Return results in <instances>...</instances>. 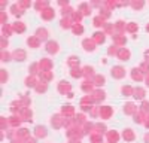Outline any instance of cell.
<instances>
[{
	"label": "cell",
	"mask_w": 149,
	"mask_h": 143,
	"mask_svg": "<svg viewBox=\"0 0 149 143\" xmlns=\"http://www.w3.org/2000/svg\"><path fill=\"white\" fill-rule=\"evenodd\" d=\"M112 76L116 77V79H121V77H124L125 76V70L122 69L121 66H116L112 69Z\"/></svg>",
	"instance_id": "6da1fadb"
},
{
	"label": "cell",
	"mask_w": 149,
	"mask_h": 143,
	"mask_svg": "<svg viewBox=\"0 0 149 143\" xmlns=\"http://www.w3.org/2000/svg\"><path fill=\"white\" fill-rule=\"evenodd\" d=\"M46 51H48L49 54H57V52H58V43L54 42V40L48 42V43H46Z\"/></svg>",
	"instance_id": "7a4b0ae2"
},
{
	"label": "cell",
	"mask_w": 149,
	"mask_h": 143,
	"mask_svg": "<svg viewBox=\"0 0 149 143\" xmlns=\"http://www.w3.org/2000/svg\"><path fill=\"white\" fill-rule=\"evenodd\" d=\"M82 45H83V48H85L87 51H94L95 49V42L93 40H89V39H85V40L82 42Z\"/></svg>",
	"instance_id": "3957f363"
},
{
	"label": "cell",
	"mask_w": 149,
	"mask_h": 143,
	"mask_svg": "<svg viewBox=\"0 0 149 143\" xmlns=\"http://www.w3.org/2000/svg\"><path fill=\"white\" fill-rule=\"evenodd\" d=\"M111 115H112V107L111 106L100 107V116H101V118H109Z\"/></svg>",
	"instance_id": "277c9868"
},
{
	"label": "cell",
	"mask_w": 149,
	"mask_h": 143,
	"mask_svg": "<svg viewBox=\"0 0 149 143\" xmlns=\"http://www.w3.org/2000/svg\"><path fill=\"white\" fill-rule=\"evenodd\" d=\"M51 122H52V127H55V128H60L63 124H66V121H64V119H61V116H60V115L54 116V118H52V121H51Z\"/></svg>",
	"instance_id": "5b68a950"
},
{
	"label": "cell",
	"mask_w": 149,
	"mask_h": 143,
	"mask_svg": "<svg viewBox=\"0 0 149 143\" xmlns=\"http://www.w3.org/2000/svg\"><path fill=\"white\" fill-rule=\"evenodd\" d=\"M12 55H14V58H15V60H18V61L25 60V51H23V49L14 51V52H12Z\"/></svg>",
	"instance_id": "8992f818"
},
{
	"label": "cell",
	"mask_w": 149,
	"mask_h": 143,
	"mask_svg": "<svg viewBox=\"0 0 149 143\" xmlns=\"http://www.w3.org/2000/svg\"><path fill=\"white\" fill-rule=\"evenodd\" d=\"M36 37L39 39V40H46V39H48V31H46V28H39L36 31Z\"/></svg>",
	"instance_id": "52a82bcc"
},
{
	"label": "cell",
	"mask_w": 149,
	"mask_h": 143,
	"mask_svg": "<svg viewBox=\"0 0 149 143\" xmlns=\"http://www.w3.org/2000/svg\"><path fill=\"white\" fill-rule=\"evenodd\" d=\"M143 72H142L140 69H133V73H131V76H133V79L134 81H143Z\"/></svg>",
	"instance_id": "ba28073f"
},
{
	"label": "cell",
	"mask_w": 149,
	"mask_h": 143,
	"mask_svg": "<svg viewBox=\"0 0 149 143\" xmlns=\"http://www.w3.org/2000/svg\"><path fill=\"white\" fill-rule=\"evenodd\" d=\"M118 57L121 58L122 61H127L128 58H130V51H128V49H119L118 51Z\"/></svg>",
	"instance_id": "9c48e42d"
},
{
	"label": "cell",
	"mask_w": 149,
	"mask_h": 143,
	"mask_svg": "<svg viewBox=\"0 0 149 143\" xmlns=\"http://www.w3.org/2000/svg\"><path fill=\"white\" fill-rule=\"evenodd\" d=\"M39 66L42 67V70H40V72H43L45 69H51V66H52V63H51V61L48 60V58H42V60H40V63H39Z\"/></svg>",
	"instance_id": "30bf717a"
},
{
	"label": "cell",
	"mask_w": 149,
	"mask_h": 143,
	"mask_svg": "<svg viewBox=\"0 0 149 143\" xmlns=\"http://www.w3.org/2000/svg\"><path fill=\"white\" fill-rule=\"evenodd\" d=\"M42 18H43V19H51V18H54V11L49 9V8H46L45 11H42Z\"/></svg>",
	"instance_id": "8fae6325"
},
{
	"label": "cell",
	"mask_w": 149,
	"mask_h": 143,
	"mask_svg": "<svg viewBox=\"0 0 149 143\" xmlns=\"http://www.w3.org/2000/svg\"><path fill=\"white\" fill-rule=\"evenodd\" d=\"M136 110H137V109L134 107L133 103H127L125 107H124V112H125V113H128V115H134V113H136Z\"/></svg>",
	"instance_id": "7c38bea8"
},
{
	"label": "cell",
	"mask_w": 149,
	"mask_h": 143,
	"mask_svg": "<svg viewBox=\"0 0 149 143\" xmlns=\"http://www.w3.org/2000/svg\"><path fill=\"white\" fill-rule=\"evenodd\" d=\"M58 89H60V93H66V91H70V83L61 81V82H60V87H58Z\"/></svg>",
	"instance_id": "4fadbf2b"
},
{
	"label": "cell",
	"mask_w": 149,
	"mask_h": 143,
	"mask_svg": "<svg viewBox=\"0 0 149 143\" xmlns=\"http://www.w3.org/2000/svg\"><path fill=\"white\" fill-rule=\"evenodd\" d=\"M133 95H134V99H143V97H145V89H142V88L134 89Z\"/></svg>",
	"instance_id": "5bb4252c"
},
{
	"label": "cell",
	"mask_w": 149,
	"mask_h": 143,
	"mask_svg": "<svg viewBox=\"0 0 149 143\" xmlns=\"http://www.w3.org/2000/svg\"><path fill=\"white\" fill-rule=\"evenodd\" d=\"M67 63H69V66H72V67L75 69V67L79 66V58L73 55V57H70V58H69V61H67Z\"/></svg>",
	"instance_id": "9a60e30c"
},
{
	"label": "cell",
	"mask_w": 149,
	"mask_h": 143,
	"mask_svg": "<svg viewBox=\"0 0 149 143\" xmlns=\"http://www.w3.org/2000/svg\"><path fill=\"white\" fill-rule=\"evenodd\" d=\"M36 136L37 137H45V136H46V128L45 127H36Z\"/></svg>",
	"instance_id": "2e32d148"
},
{
	"label": "cell",
	"mask_w": 149,
	"mask_h": 143,
	"mask_svg": "<svg viewBox=\"0 0 149 143\" xmlns=\"http://www.w3.org/2000/svg\"><path fill=\"white\" fill-rule=\"evenodd\" d=\"M34 88H36L37 93H45V91H46V88H48V85H46V82H39Z\"/></svg>",
	"instance_id": "e0dca14e"
},
{
	"label": "cell",
	"mask_w": 149,
	"mask_h": 143,
	"mask_svg": "<svg viewBox=\"0 0 149 143\" xmlns=\"http://www.w3.org/2000/svg\"><path fill=\"white\" fill-rule=\"evenodd\" d=\"M39 82H36V77L34 76H30V77H27V79H25V85L27 87H36Z\"/></svg>",
	"instance_id": "ac0fdd59"
},
{
	"label": "cell",
	"mask_w": 149,
	"mask_h": 143,
	"mask_svg": "<svg viewBox=\"0 0 149 143\" xmlns=\"http://www.w3.org/2000/svg\"><path fill=\"white\" fill-rule=\"evenodd\" d=\"M12 28H14L15 31H18V33H24L25 25H24L23 23H15V24H14V27H12Z\"/></svg>",
	"instance_id": "d6986e66"
},
{
	"label": "cell",
	"mask_w": 149,
	"mask_h": 143,
	"mask_svg": "<svg viewBox=\"0 0 149 143\" xmlns=\"http://www.w3.org/2000/svg\"><path fill=\"white\" fill-rule=\"evenodd\" d=\"M93 40L95 43H103V42H105V34H103V33H95L94 37H93Z\"/></svg>",
	"instance_id": "ffe728a7"
},
{
	"label": "cell",
	"mask_w": 149,
	"mask_h": 143,
	"mask_svg": "<svg viewBox=\"0 0 149 143\" xmlns=\"http://www.w3.org/2000/svg\"><path fill=\"white\" fill-rule=\"evenodd\" d=\"M124 139L128 140V142L134 140V133H133V130H125V131H124Z\"/></svg>",
	"instance_id": "44dd1931"
},
{
	"label": "cell",
	"mask_w": 149,
	"mask_h": 143,
	"mask_svg": "<svg viewBox=\"0 0 149 143\" xmlns=\"http://www.w3.org/2000/svg\"><path fill=\"white\" fill-rule=\"evenodd\" d=\"M94 83L97 87H100V85H103V83H105V77H103L101 75H95L94 76V81H93Z\"/></svg>",
	"instance_id": "7402d4cb"
},
{
	"label": "cell",
	"mask_w": 149,
	"mask_h": 143,
	"mask_svg": "<svg viewBox=\"0 0 149 143\" xmlns=\"http://www.w3.org/2000/svg\"><path fill=\"white\" fill-rule=\"evenodd\" d=\"M39 42H40V40H39L36 36H34V37H30L28 40H27V43L30 45V46H33V48H37V46H39Z\"/></svg>",
	"instance_id": "603a6c76"
},
{
	"label": "cell",
	"mask_w": 149,
	"mask_h": 143,
	"mask_svg": "<svg viewBox=\"0 0 149 143\" xmlns=\"http://www.w3.org/2000/svg\"><path fill=\"white\" fill-rule=\"evenodd\" d=\"M107 137H109V140H111V142L116 143V142H118V139H119V136H118V133H116V131H111L107 134Z\"/></svg>",
	"instance_id": "cb8c5ba5"
},
{
	"label": "cell",
	"mask_w": 149,
	"mask_h": 143,
	"mask_svg": "<svg viewBox=\"0 0 149 143\" xmlns=\"http://www.w3.org/2000/svg\"><path fill=\"white\" fill-rule=\"evenodd\" d=\"M63 113L64 115H73L75 113V109L72 106H66V107H63Z\"/></svg>",
	"instance_id": "d4e9b609"
},
{
	"label": "cell",
	"mask_w": 149,
	"mask_h": 143,
	"mask_svg": "<svg viewBox=\"0 0 149 143\" xmlns=\"http://www.w3.org/2000/svg\"><path fill=\"white\" fill-rule=\"evenodd\" d=\"M79 11L82 12L83 15H88V14H89V11H91V9H88V5H87V3H83V5H81Z\"/></svg>",
	"instance_id": "484cf974"
},
{
	"label": "cell",
	"mask_w": 149,
	"mask_h": 143,
	"mask_svg": "<svg viewBox=\"0 0 149 143\" xmlns=\"http://www.w3.org/2000/svg\"><path fill=\"white\" fill-rule=\"evenodd\" d=\"M137 28H139V25L136 24V23H130V24H128L127 27H125V30H128V31H136Z\"/></svg>",
	"instance_id": "4316f807"
},
{
	"label": "cell",
	"mask_w": 149,
	"mask_h": 143,
	"mask_svg": "<svg viewBox=\"0 0 149 143\" xmlns=\"http://www.w3.org/2000/svg\"><path fill=\"white\" fill-rule=\"evenodd\" d=\"M94 25H95V27H100V25H105V24H103V17H97V18H94Z\"/></svg>",
	"instance_id": "83f0119b"
},
{
	"label": "cell",
	"mask_w": 149,
	"mask_h": 143,
	"mask_svg": "<svg viewBox=\"0 0 149 143\" xmlns=\"http://www.w3.org/2000/svg\"><path fill=\"white\" fill-rule=\"evenodd\" d=\"M93 72H94L93 67H88V66H87V67H83V75H85V76H93V75H94Z\"/></svg>",
	"instance_id": "f1b7e54d"
},
{
	"label": "cell",
	"mask_w": 149,
	"mask_h": 143,
	"mask_svg": "<svg viewBox=\"0 0 149 143\" xmlns=\"http://www.w3.org/2000/svg\"><path fill=\"white\" fill-rule=\"evenodd\" d=\"M142 112H143V113H148L149 112V103L148 101L142 103Z\"/></svg>",
	"instance_id": "f546056e"
},
{
	"label": "cell",
	"mask_w": 149,
	"mask_h": 143,
	"mask_svg": "<svg viewBox=\"0 0 149 143\" xmlns=\"http://www.w3.org/2000/svg\"><path fill=\"white\" fill-rule=\"evenodd\" d=\"M82 31H83L82 25H73V33H76V34H81Z\"/></svg>",
	"instance_id": "4dcf8cb0"
},
{
	"label": "cell",
	"mask_w": 149,
	"mask_h": 143,
	"mask_svg": "<svg viewBox=\"0 0 149 143\" xmlns=\"http://www.w3.org/2000/svg\"><path fill=\"white\" fill-rule=\"evenodd\" d=\"M82 73H81V70L79 69H77V67H75V69H72V76L73 77H79Z\"/></svg>",
	"instance_id": "1f68e13d"
},
{
	"label": "cell",
	"mask_w": 149,
	"mask_h": 143,
	"mask_svg": "<svg viewBox=\"0 0 149 143\" xmlns=\"http://www.w3.org/2000/svg\"><path fill=\"white\" fill-rule=\"evenodd\" d=\"M140 70H143V73H148V72H149V63L146 61V63L142 64V66H140Z\"/></svg>",
	"instance_id": "d6a6232c"
},
{
	"label": "cell",
	"mask_w": 149,
	"mask_h": 143,
	"mask_svg": "<svg viewBox=\"0 0 149 143\" xmlns=\"http://www.w3.org/2000/svg\"><path fill=\"white\" fill-rule=\"evenodd\" d=\"M122 93L127 94V95H131L133 94V89H131V87H124V88H122Z\"/></svg>",
	"instance_id": "836d02e7"
},
{
	"label": "cell",
	"mask_w": 149,
	"mask_h": 143,
	"mask_svg": "<svg viewBox=\"0 0 149 143\" xmlns=\"http://www.w3.org/2000/svg\"><path fill=\"white\" fill-rule=\"evenodd\" d=\"M143 5H145L143 2H139V3H131V6H133L134 9H140L142 6H143Z\"/></svg>",
	"instance_id": "e575fe53"
},
{
	"label": "cell",
	"mask_w": 149,
	"mask_h": 143,
	"mask_svg": "<svg viewBox=\"0 0 149 143\" xmlns=\"http://www.w3.org/2000/svg\"><path fill=\"white\" fill-rule=\"evenodd\" d=\"M2 60L3 61H9V54L5 52V51H2Z\"/></svg>",
	"instance_id": "d590c367"
},
{
	"label": "cell",
	"mask_w": 149,
	"mask_h": 143,
	"mask_svg": "<svg viewBox=\"0 0 149 143\" xmlns=\"http://www.w3.org/2000/svg\"><path fill=\"white\" fill-rule=\"evenodd\" d=\"M14 30V28H11V27H6V25H3V33L5 34H11V31Z\"/></svg>",
	"instance_id": "8d00e7d4"
},
{
	"label": "cell",
	"mask_w": 149,
	"mask_h": 143,
	"mask_svg": "<svg viewBox=\"0 0 149 143\" xmlns=\"http://www.w3.org/2000/svg\"><path fill=\"white\" fill-rule=\"evenodd\" d=\"M6 79H8V73H6L5 70H2V82H5Z\"/></svg>",
	"instance_id": "74e56055"
},
{
	"label": "cell",
	"mask_w": 149,
	"mask_h": 143,
	"mask_svg": "<svg viewBox=\"0 0 149 143\" xmlns=\"http://www.w3.org/2000/svg\"><path fill=\"white\" fill-rule=\"evenodd\" d=\"M116 52H118V51H116V48H113V46L109 49V54H111V55H112V54H116Z\"/></svg>",
	"instance_id": "f35d334b"
},
{
	"label": "cell",
	"mask_w": 149,
	"mask_h": 143,
	"mask_svg": "<svg viewBox=\"0 0 149 143\" xmlns=\"http://www.w3.org/2000/svg\"><path fill=\"white\" fill-rule=\"evenodd\" d=\"M25 143H36V140H34V139H30V137H27V139H25Z\"/></svg>",
	"instance_id": "ab89813d"
},
{
	"label": "cell",
	"mask_w": 149,
	"mask_h": 143,
	"mask_svg": "<svg viewBox=\"0 0 149 143\" xmlns=\"http://www.w3.org/2000/svg\"><path fill=\"white\" fill-rule=\"evenodd\" d=\"M5 46H8V40H5V39H2V48L5 49Z\"/></svg>",
	"instance_id": "60d3db41"
},
{
	"label": "cell",
	"mask_w": 149,
	"mask_h": 143,
	"mask_svg": "<svg viewBox=\"0 0 149 143\" xmlns=\"http://www.w3.org/2000/svg\"><path fill=\"white\" fill-rule=\"evenodd\" d=\"M145 57L148 58V63H149V51H146V52H145Z\"/></svg>",
	"instance_id": "b9f144b4"
},
{
	"label": "cell",
	"mask_w": 149,
	"mask_h": 143,
	"mask_svg": "<svg viewBox=\"0 0 149 143\" xmlns=\"http://www.w3.org/2000/svg\"><path fill=\"white\" fill-rule=\"evenodd\" d=\"M145 140H146V143H149V134H146V136H145Z\"/></svg>",
	"instance_id": "7bdbcfd3"
},
{
	"label": "cell",
	"mask_w": 149,
	"mask_h": 143,
	"mask_svg": "<svg viewBox=\"0 0 149 143\" xmlns=\"http://www.w3.org/2000/svg\"><path fill=\"white\" fill-rule=\"evenodd\" d=\"M12 143H21V142H19V140H18V142H17V140H14V142H12Z\"/></svg>",
	"instance_id": "ee69618b"
},
{
	"label": "cell",
	"mask_w": 149,
	"mask_h": 143,
	"mask_svg": "<svg viewBox=\"0 0 149 143\" xmlns=\"http://www.w3.org/2000/svg\"><path fill=\"white\" fill-rule=\"evenodd\" d=\"M146 82H148V87H149V76H148V79H146Z\"/></svg>",
	"instance_id": "f6af8a7d"
},
{
	"label": "cell",
	"mask_w": 149,
	"mask_h": 143,
	"mask_svg": "<svg viewBox=\"0 0 149 143\" xmlns=\"http://www.w3.org/2000/svg\"><path fill=\"white\" fill-rule=\"evenodd\" d=\"M146 30H148V31H149V24H148V27H146Z\"/></svg>",
	"instance_id": "bcb514c9"
}]
</instances>
